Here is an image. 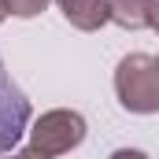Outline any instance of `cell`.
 <instances>
[{
  "mask_svg": "<svg viewBox=\"0 0 159 159\" xmlns=\"http://www.w3.org/2000/svg\"><path fill=\"white\" fill-rule=\"evenodd\" d=\"M115 96L133 115H156L159 111V59L133 52L122 56L115 67Z\"/></svg>",
  "mask_w": 159,
  "mask_h": 159,
  "instance_id": "obj_1",
  "label": "cell"
},
{
  "mask_svg": "<svg viewBox=\"0 0 159 159\" xmlns=\"http://www.w3.org/2000/svg\"><path fill=\"white\" fill-rule=\"evenodd\" d=\"M107 159H148V152H141V148H115Z\"/></svg>",
  "mask_w": 159,
  "mask_h": 159,
  "instance_id": "obj_8",
  "label": "cell"
},
{
  "mask_svg": "<svg viewBox=\"0 0 159 159\" xmlns=\"http://www.w3.org/2000/svg\"><path fill=\"white\" fill-rule=\"evenodd\" d=\"M156 59H159V56H156Z\"/></svg>",
  "mask_w": 159,
  "mask_h": 159,
  "instance_id": "obj_11",
  "label": "cell"
},
{
  "mask_svg": "<svg viewBox=\"0 0 159 159\" xmlns=\"http://www.w3.org/2000/svg\"><path fill=\"white\" fill-rule=\"evenodd\" d=\"M30 115H34V107H30L26 93L15 85V78L7 74V67L0 59V156H7L22 141V133L30 126Z\"/></svg>",
  "mask_w": 159,
  "mask_h": 159,
  "instance_id": "obj_3",
  "label": "cell"
},
{
  "mask_svg": "<svg viewBox=\"0 0 159 159\" xmlns=\"http://www.w3.org/2000/svg\"><path fill=\"white\" fill-rule=\"evenodd\" d=\"M7 159H52V156H44V152H37V148H22V152H11Z\"/></svg>",
  "mask_w": 159,
  "mask_h": 159,
  "instance_id": "obj_9",
  "label": "cell"
},
{
  "mask_svg": "<svg viewBox=\"0 0 159 159\" xmlns=\"http://www.w3.org/2000/svg\"><path fill=\"white\" fill-rule=\"evenodd\" d=\"M4 19H7V11H4V0H0V22H4Z\"/></svg>",
  "mask_w": 159,
  "mask_h": 159,
  "instance_id": "obj_10",
  "label": "cell"
},
{
  "mask_svg": "<svg viewBox=\"0 0 159 159\" xmlns=\"http://www.w3.org/2000/svg\"><path fill=\"white\" fill-rule=\"evenodd\" d=\"M81 141H85V119L78 111H67V107L44 111L30 126V148H37V152H44L52 159L74 152Z\"/></svg>",
  "mask_w": 159,
  "mask_h": 159,
  "instance_id": "obj_2",
  "label": "cell"
},
{
  "mask_svg": "<svg viewBox=\"0 0 159 159\" xmlns=\"http://www.w3.org/2000/svg\"><path fill=\"white\" fill-rule=\"evenodd\" d=\"M56 4H59L63 19L81 34H93L104 22H111V0H56Z\"/></svg>",
  "mask_w": 159,
  "mask_h": 159,
  "instance_id": "obj_4",
  "label": "cell"
},
{
  "mask_svg": "<svg viewBox=\"0 0 159 159\" xmlns=\"http://www.w3.org/2000/svg\"><path fill=\"white\" fill-rule=\"evenodd\" d=\"M144 19H148V30H156V34H159V0H148Z\"/></svg>",
  "mask_w": 159,
  "mask_h": 159,
  "instance_id": "obj_7",
  "label": "cell"
},
{
  "mask_svg": "<svg viewBox=\"0 0 159 159\" xmlns=\"http://www.w3.org/2000/svg\"><path fill=\"white\" fill-rule=\"evenodd\" d=\"M52 0H4V11L7 15H15V19H34L41 15L44 7H48Z\"/></svg>",
  "mask_w": 159,
  "mask_h": 159,
  "instance_id": "obj_6",
  "label": "cell"
},
{
  "mask_svg": "<svg viewBox=\"0 0 159 159\" xmlns=\"http://www.w3.org/2000/svg\"><path fill=\"white\" fill-rule=\"evenodd\" d=\"M144 7H148V0H111V22L122 30H144L148 26Z\"/></svg>",
  "mask_w": 159,
  "mask_h": 159,
  "instance_id": "obj_5",
  "label": "cell"
}]
</instances>
